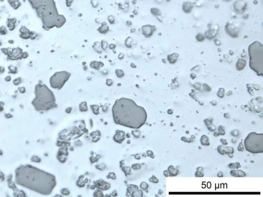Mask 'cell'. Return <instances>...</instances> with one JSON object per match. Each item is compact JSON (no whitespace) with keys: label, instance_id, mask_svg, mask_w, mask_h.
Listing matches in <instances>:
<instances>
[{"label":"cell","instance_id":"obj_1","mask_svg":"<svg viewBox=\"0 0 263 197\" xmlns=\"http://www.w3.org/2000/svg\"><path fill=\"white\" fill-rule=\"evenodd\" d=\"M15 173L18 184L43 195L51 194L56 185L54 175L33 166L20 167Z\"/></svg>","mask_w":263,"mask_h":197},{"label":"cell","instance_id":"obj_2","mask_svg":"<svg viewBox=\"0 0 263 197\" xmlns=\"http://www.w3.org/2000/svg\"><path fill=\"white\" fill-rule=\"evenodd\" d=\"M112 111L115 124L132 129H139L147 120L145 109L127 98L117 100L113 105Z\"/></svg>","mask_w":263,"mask_h":197},{"label":"cell","instance_id":"obj_3","mask_svg":"<svg viewBox=\"0 0 263 197\" xmlns=\"http://www.w3.org/2000/svg\"><path fill=\"white\" fill-rule=\"evenodd\" d=\"M33 105L38 111H47L54 108L56 104L53 94L45 85H37Z\"/></svg>","mask_w":263,"mask_h":197},{"label":"cell","instance_id":"obj_4","mask_svg":"<svg viewBox=\"0 0 263 197\" xmlns=\"http://www.w3.org/2000/svg\"><path fill=\"white\" fill-rule=\"evenodd\" d=\"M250 57V66L260 76H263V46L259 42H255L249 47Z\"/></svg>","mask_w":263,"mask_h":197},{"label":"cell","instance_id":"obj_5","mask_svg":"<svg viewBox=\"0 0 263 197\" xmlns=\"http://www.w3.org/2000/svg\"><path fill=\"white\" fill-rule=\"evenodd\" d=\"M244 146L247 151L253 153L263 152V134L251 132L244 140Z\"/></svg>","mask_w":263,"mask_h":197},{"label":"cell","instance_id":"obj_6","mask_svg":"<svg viewBox=\"0 0 263 197\" xmlns=\"http://www.w3.org/2000/svg\"><path fill=\"white\" fill-rule=\"evenodd\" d=\"M70 74L66 71H62L56 73L50 79L51 86L54 88H62L64 83L68 80L70 77Z\"/></svg>","mask_w":263,"mask_h":197},{"label":"cell","instance_id":"obj_7","mask_svg":"<svg viewBox=\"0 0 263 197\" xmlns=\"http://www.w3.org/2000/svg\"><path fill=\"white\" fill-rule=\"evenodd\" d=\"M217 152L222 155H224L226 154H232L234 153V149L232 147L224 146L220 145L217 147Z\"/></svg>","mask_w":263,"mask_h":197},{"label":"cell","instance_id":"obj_8","mask_svg":"<svg viewBox=\"0 0 263 197\" xmlns=\"http://www.w3.org/2000/svg\"><path fill=\"white\" fill-rule=\"evenodd\" d=\"M125 132L121 130H116V134L114 137V140L116 142L122 143L125 139Z\"/></svg>","mask_w":263,"mask_h":197},{"label":"cell","instance_id":"obj_9","mask_svg":"<svg viewBox=\"0 0 263 197\" xmlns=\"http://www.w3.org/2000/svg\"><path fill=\"white\" fill-rule=\"evenodd\" d=\"M96 187L98 188L101 189V190H107L109 188L110 185L108 183H107V182L104 181H99L96 182Z\"/></svg>","mask_w":263,"mask_h":197},{"label":"cell","instance_id":"obj_10","mask_svg":"<svg viewBox=\"0 0 263 197\" xmlns=\"http://www.w3.org/2000/svg\"><path fill=\"white\" fill-rule=\"evenodd\" d=\"M230 174L235 177H244L246 176V173L241 170H233L230 171Z\"/></svg>","mask_w":263,"mask_h":197},{"label":"cell","instance_id":"obj_11","mask_svg":"<svg viewBox=\"0 0 263 197\" xmlns=\"http://www.w3.org/2000/svg\"><path fill=\"white\" fill-rule=\"evenodd\" d=\"M168 171L169 173L170 176H176L179 173V170L172 166L168 167Z\"/></svg>","mask_w":263,"mask_h":197},{"label":"cell","instance_id":"obj_12","mask_svg":"<svg viewBox=\"0 0 263 197\" xmlns=\"http://www.w3.org/2000/svg\"><path fill=\"white\" fill-rule=\"evenodd\" d=\"M200 143L203 146H209L210 145V142H209V137L205 135H202L200 137Z\"/></svg>","mask_w":263,"mask_h":197},{"label":"cell","instance_id":"obj_13","mask_svg":"<svg viewBox=\"0 0 263 197\" xmlns=\"http://www.w3.org/2000/svg\"><path fill=\"white\" fill-rule=\"evenodd\" d=\"M138 188H138L137 186H135V185H131L130 186H129V187L127 188V195H128V196H131L132 193Z\"/></svg>","mask_w":263,"mask_h":197},{"label":"cell","instance_id":"obj_14","mask_svg":"<svg viewBox=\"0 0 263 197\" xmlns=\"http://www.w3.org/2000/svg\"><path fill=\"white\" fill-rule=\"evenodd\" d=\"M203 170H204V169H203L202 167H198L196 169V173H195V177H202L204 176Z\"/></svg>","mask_w":263,"mask_h":197},{"label":"cell","instance_id":"obj_15","mask_svg":"<svg viewBox=\"0 0 263 197\" xmlns=\"http://www.w3.org/2000/svg\"><path fill=\"white\" fill-rule=\"evenodd\" d=\"M131 196L132 197H142L143 196V192H142L141 190H139V188H138L132 193Z\"/></svg>","mask_w":263,"mask_h":197},{"label":"cell","instance_id":"obj_16","mask_svg":"<svg viewBox=\"0 0 263 197\" xmlns=\"http://www.w3.org/2000/svg\"><path fill=\"white\" fill-rule=\"evenodd\" d=\"M240 167H241V166H240V164L239 163H230L229 164V167L230 169H233V170L238 169Z\"/></svg>","mask_w":263,"mask_h":197},{"label":"cell","instance_id":"obj_17","mask_svg":"<svg viewBox=\"0 0 263 197\" xmlns=\"http://www.w3.org/2000/svg\"><path fill=\"white\" fill-rule=\"evenodd\" d=\"M79 108H80V110L81 111H83V112L87 111V104H86V102H83L81 103L80 105H79Z\"/></svg>","mask_w":263,"mask_h":197},{"label":"cell","instance_id":"obj_18","mask_svg":"<svg viewBox=\"0 0 263 197\" xmlns=\"http://www.w3.org/2000/svg\"><path fill=\"white\" fill-rule=\"evenodd\" d=\"M140 187L142 190H146L147 188H148L149 186L146 182H142V183L140 184Z\"/></svg>","mask_w":263,"mask_h":197},{"label":"cell","instance_id":"obj_19","mask_svg":"<svg viewBox=\"0 0 263 197\" xmlns=\"http://www.w3.org/2000/svg\"><path fill=\"white\" fill-rule=\"evenodd\" d=\"M149 181L152 183H158L159 182V180L154 175H153L151 178H149Z\"/></svg>","mask_w":263,"mask_h":197},{"label":"cell","instance_id":"obj_20","mask_svg":"<svg viewBox=\"0 0 263 197\" xmlns=\"http://www.w3.org/2000/svg\"><path fill=\"white\" fill-rule=\"evenodd\" d=\"M219 133L221 135H224L225 134V130H224V127L223 126H219L218 128Z\"/></svg>","mask_w":263,"mask_h":197},{"label":"cell","instance_id":"obj_21","mask_svg":"<svg viewBox=\"0 0 263 197\" xmlns=\"http://www.w3.org/2000/svg\"><path fill=\"white\" fill-rule=\"evenodd\" d=\"M204 122L207 126L212 125V119H206L204 120Z\"/></svg>","mask_w":263,"mask_h":197},{"label":"cell","instance_id":"obj_22","mask_svg":"<svg viewBox=\"0 0 263 197\" xmlns=\"http://www.w3.org/2000/svg\"><path fill=\"white\" fill-rule=\"evenodd\" d=\"M132 134L134 136V137H136V138H139L140 136V132L139 130H133L132 132Z\"/></svg>","mask_w":263,"mask_h":197},{"label":"cell","instance_id":"obj_23","mask_svg":"<svg viewBox=\"0 0 263 197\" xmlns=\"http://www.w3.org/2000/svg\"><path fill=\"white\" fill-rule=\"evenodd\" d=\"M132 168L133 170H139V169H141V166H140V164H134L132 165Z\"/></svg>","mask_w":263,"mask_h":197},{"label":"cell","instance_id":"obj_24","mask_svg":"<svg viewBox=\"0 0 263 197\" xmlns=\"http://www.w3.org/2000/svg\"><path fill=\"white\" fill-rule=\"evenodd\" d=\"M231 135H232L233 136L237 137L239 135V131L238 130L235 129V130H232V131L231 132Z\"/></svg>","mask_w":263,"mask_h":197},{"label":"cell","instance_id":"obj_25","mask_svg":"<svg viewBox=\"0 0 263 197\" xmlns=\"http://www.w3.org/2000/svg\"><path fill=\"white\" fill-rule=\"evenodd\" d=\"M237 150H238V151H240V152L244 151V146H243V142H240V143H239L238 147H237Z\"/></svg>","mask_w":263,"mask_h":197},{"label":"cell","instance_id":"obj_26","mask_svg":"<svg viewBox=\"0 0 263 197\" xmlns=\"http://www.w3.org/2000/svg\"><path fill=\"white\" fill-rule=\"evenodd\" d=\"M207 128H208V129H209V130H210V131L211 132H214L216 130V126H215L214 125H213V124L211 125H209V126H207Z\"/></svg>","mask_w":263,"mask_h":197},{"label":"cell","instance_id":"obj_27","mask_svg":"<svg viewBox=\"0 0 263 197\" xmlns=\"http://www.w3.org/2000/svg\"><path fill=\"white\" fill-rule=\"evenodd\" d=\"M92 106H93V105H92ZM93 107H94V108H92V109L93 110V112H94V113H95V114H98V112H99V107L97 106V105H96V107H95L96 108H95V105H94Z\"/></svg>","mask_w":263,"mask_h":197},{"label":"cell","instance_id":"obj_28","mask_svg":"<svg viewBox=\"0 0 263 197\" xmlns=\"http://www.w3.org/2000/svg\"><path fill=\"white\" fill-rule=\"evenodd\" d=\"M94 196H97V197H101V196H103V194H102V192H101V191H95V194H94Z\"/></svg>","mask_w":263,"mask_h":197},{"label":"cell","instance_id":"obj_29","mask_svg":"<svg viewBox=\"0 0 263 197\" xmlns=\"http://www.w3.org/2000/svg\"><path fill=\"white\" fill-rule=\"evenodd\" d=\"M220 142L223 145H228V142H227L226 140L224 139H220Z\"/></svg>","mask_w":263,"mask_h":197},{"label":"cell","instance_id":"obj_30","mask_svg":"<svg viewBox=\"0 0 263 197\" xmlns=\"http://www.w3.org/2000/svg\"><path fill=\"white\" fill-rule=\"evenodd\" d=\"M147 156H150V157H153L152 156L153 155V152L151 151H150V150H148V151L147 152Z\"/></svg>","mask_w":263,"mask_h":197},{"label":"cell","instance_id":"obj_31","mask_svg":"<svg viewBox=\"0 0 263 197\" xmlns=\"http://www.w3.org/2000/svg\"><path fill=\"white\" fill-rule=\"evenodd\" d=\"M164 175H165L166 177L170 176V174H169V173H168V170H166V171H164Z\"/></svg>","mask_w":263,"mask_h":197},{"label":"cell","instance_id":"obj_32","mask_svg":"<svg viewBox=\"0 0 263 197\" xmlns=\"http://www.w3.org/2000/svg\"><path fill=\"white\" fill-rule=\"evenodd\" d=\"M217 176L220 177H223V173H222V172H220V173H219L218 174H217Z\"/></svg>","mask_w":263,"mask_h":197},{"label":"cell","instance_id":"obj_33","mask_svg":"<svg viewBox=\"0 0 263 197\" xmlns=\"http://www.w3.org/2000/svg\"><path fill=\"white\" fill-rule=\"evenodd\" d=\"M219 135H220V134H219V133H214L215 136H218Z\"/></svg>","mask_w":263,"mask_h":197}]
</instances>
